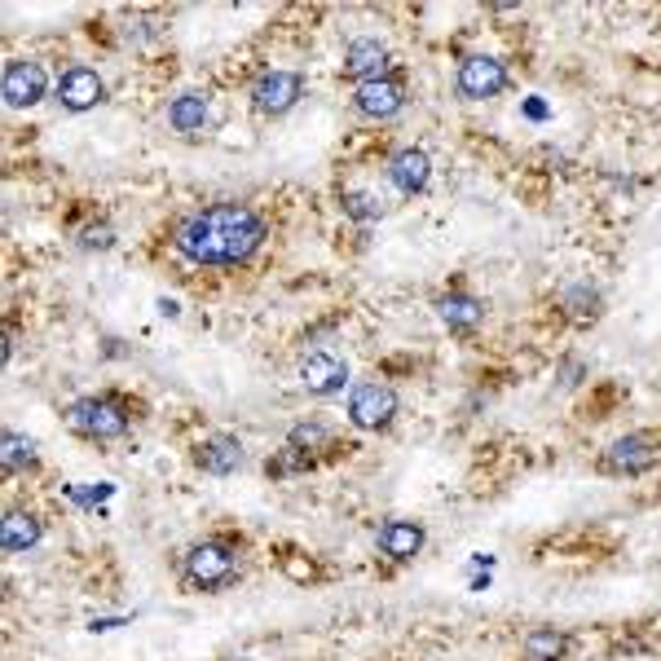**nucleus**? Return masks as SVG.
<instances>
[{"label": "nucleus", "mask_w": 661, "mask_h": 661, "mask_svg": "<svg viewBox=\"0 0 661 661\" xmlns=\"http://www.w3.org/2000/svg\"><path fill=\"white\" fill-rule=\"evenodd\" d=\"M172 243L194 265H238L265 243V221L243 203H216L208 212L186 216Z\"/></svg>", "instance_id": "f257e3e1"}, {"label": "nucleus", "mask_w": 661, "mask_h": 661, "mask_svg": "<svg viewBox=\"0 0 661 661\" xmlns=\"http://www.w3.org/2000/svg\"><path fill=\"white\" fill-rule=\"evenodd\" d=\"M67 424H71L80 437L115 441V437L128 433V406L115 402V397H80V402L67 411Z\"/></svg>", "instance_id": "f03ea898"}, {"label": "nucleus", "mask_w": 661, "mask_h": 661, "mask_svg": "<svg viewBox=\"0 0 661 661\" xmlns=\"http://www.w3.org/2000/svg\"><path fill=\"white\" fill-rule=\"evenodd\" d=\"M661 463V437L657 433H626L604 450V472L617 477H643Z\"/></svg>", "instance_id": "7ed1b4c3"}, {"label": "nucleus", "mask_w": 661, "mask_h": 661, "mask_svg": "<svg viewBox=\"0 0 661 661\" xmlns=\"http://www.w3.org/2000/svg\"><path fill=\"white\" fill-rule=\"evenodd\" d=\"M455 89L459 98L468 102H485V98H498L507 89V67L498 58H485V54H472L459 63V76H455Z\"/></svg>", "instance_id": "20e7f679"}, {"label": "nucleus", "mask_w": 661, "mask_h": 661, "mask_svg": "<svg viewBox=\"0 0 661 661\" xmlns=\"http://www.w3.org/2000/svg\"><path fill=\"white\" fill-rule=\"evenodd\" d=\"M234 573H238V560H234V551H229L225 542H199V547H190V556H186V578H190L194 586H203V591L234 582Z\"/></svg>", "instance_id": "39448f33"}, {"label": "nucleus", "mask_w": 661, "mask_h": 661, "mask_svg": "<svg viewBox=\"0 0 661 661\" xmlns=\"http://www.w3.org/2000/svg\"><path fill=\"white\" fill-rule=\"evenodd\" d=\"M397 415V393L389 384H358L349 393V419L362 428V433H380L389 428Z\"/></svg>", "instance_id": "423d86ee"}, {"label": "nucleus", "mask_w": 661, "mask_h": 661, "mask_svg": "<svg viewBox=\"0 0 661 661\" xmlns=\"http://www.w3.org/2000/svg\"><path fill=\"white\" fill-rule=\"evenodd\" d=\"M304 93V80L295 71H265L256 85H251V102L260 115H287Z\"/></svg>", "instance_id": "0eeeda50"}, {"label": "nucleus", "mask_w": 661, "mask_h": 661, "mask_svg": "<svg viewBox=\"0 0 661 661\" xmlns=\"http://www.w3.org/2000/svg\"><path fill=\"white\" fill-rule=\"evenodd\" d=\"M354 107L358 115L367 120H393L402 107H406V85L397 76H384V80H367L354 89Z\"/></svg>", "instance_id": "6e6552de"}, {"label": "nucleus", "mask_w": 661, "mask_h": 661, "mask_svg": "<svg viewBox=\"0 0 661 661\" xmlns=\"http://www.w3.org/2000/svg\"><path fill=\"white\" fill-rule=\"evenodd\" d=\"M5 102L10 107H36L45 93H49V76H45V67L41 63H27V58H14L10 67H5Z\"/></svg>", "instance_id": "1a4fd4ad"}, {"label": "nucleus", "mask_w": 661, "mask_h": 661, "mask_svg": "<svg viewBox=\"0 0 661 661\" xmlns=\"http://www.w3.org/2000/svg\"><path fill=\"white\" fill-rule=\"evenodd\" d=\"M300 380L313 397H330V393H340L349 384V367L336 358V354H326V349H313L304 362H300Z\"/></svg>", "instance_id": "9d476101"}, {"label": "nucleus", "mask_w": 661, "mask_h": 661, "mask_svg": "<svg viewBox=\"0 0 661 661\" xmlns=\"http://www.w3.org/2000/svg\"><path fill=\"white\" fill-rule=\"evenodd\" d=\"M102 98H107V85H102L98 71H89V67L63 71V80H58V102H63L67 111H93Z\"/></svg>", "instance_id": "9b49d317"}, {"label": "nucleus", "mask_w": 661, "mask_h": 661, "mask_svg": "<svg viewBox=\"0 0 661 661\" xmlns=\"http://www.w3.org/2000/svg\"><path fill=\"white\" fill-rule=\"evenodd\" d=\"M389 181H393L402 194H424L428 181H433V159H428V150H419V146L397 150L393 164H389Z\"/></svg>", "instance_id": "f8f14e48"}, {"label": "nucleus", "mask_w": 661, "mask_h": 661, "mask_svg": "<svg viewBox=\"0 0 661 661\" xmlns=\"http://www.w3.org/2000/svg\"><path fill=\"white\" fill-rule=\"evenodd\" d=\"M345 71H349L358 85H367V80H384V71H389V45H384V41H376V36L354 41V45H349V54H345Z\"/></svg>", "instance_id": "ddd939ff"}, {"label": "nucleus", "mask_w": 661, "mask_h": 661, "mask_svg": "<svg viewBox=\"0 0 661 661\" xmlns=\"http://www.w3.org/2000/svg\"><path fill=\"white\" fill-rule=\"evenodd\" d=\"M437 313H441V322H446L450 330H477V326L485 322V304H481L477 295H468V291L441 295V300H437Z\"/></svg>", "instance_id": "4468645a"}, {"label": "nucleus", "mask_w": 661, "mask_h": 661, "mask_svg": "<svg viewBox=\"0 0 661 661\" xmlns=\"http://www.w3.org/2000/svg\"><path fill=\"white\" fill-rule=\"evenodd\" d=\"M380 551L389 560H415L424 551V529L415 520H389L380 529Z\"/></svg>", "instance_id": "2eb2a0df"}, {"label": "nucleus", "mask_w": 661, "mask_h": 661, "mask_svg": "<svg viewBox=\"0 0 661 661\" xmlns=\"http://www.w3.org/2000/svg\"><path fill=\"white\" fill-rule=\"evenodd\" d=\"M194 463H199L203 472H212V477H229V472H238V463H243V446H238L234 437H208V441L199 446Z\"/></svg>", "instance_id": "dca6fc26"}, {"label": "nucleus", "mask_w": 661, "mask_h": 661, "mask_svg": "<svg viewBox=\"0 0 661 661\" xmlns=\"http://www.w3.org/2000/svg\"><path fill=\"white\" fill-rule=\"evenodd\" d=\"M41 520L32 516V512H10L5 520H0V547L5 551H27V547H36L41 542Z\"/></svg>", "instance_id": "f3484780"}, {"label": "nucleus", "mask_w": 661, "mask_h": 661, "mask_svg": "<svg viewBox=\"0 0 661 661\" xmlns=\"http://www.w3.org/2000/svg\"><path fill=\"white\" fill-rule=\"evenodd\" d=\"M168 124L177 133H199L208 124V93H181L172 107H168Z\"/></svg>", "instance_id": "a211bd4d"}, {"label": "nucleus", "mask_w": 661, "mask_h": 661, "mask_svg": "<svg viewBox=\"0 0 661 661\" xmlns=\"http://www.w3.org/2000/svg\"><path fill=\"white\" fill-rule=\"evenodd\" d=\"M569 648V635H560L556 626H538L525 635V657L529 661H560Z\"/></svg>", "instance_id": "6ab92c4d"}, {"label": "nucleus", "mask_w": 661, "mask_h": 661, "mask_svg": "<svg viewBox=\"0 0 661 661\" xmlns=\"http://www.w3.org/2000/svg\"><path fill=\"white\" fill-rule=\"evenodd\" d=\"M0 463H5V472H23L36 463V441L32 437H19V433H5V441H0Z\"/></svg>", "instance_id": "aec40b11"}, {"label": "nucleus", "mask_w": 661, "mask_h": 661, "mask_svg": "<svg viewBox=\"0 0 661 661\" xmlns=\"http://www.w3.org/2000/svg\"><path fill=\"white\" fill-rule=\"evenodd\" d=\"M564 309H569V317H578V322H591V317L600 313V295H595V287H591V282H578V287H569V291H564Z\"/></svg>", "instance_id": "412c9836"}, {"label": "nucleus", "mask_w": 661, "mask_h": 661, "mask_svg": "<svg viewBox=\"0 0 661 661\" xmlns=\"http://www.w3.org/2000/svg\"><path fill=\"white\" fill-rule=\"evenodd\" d=\"M287 446H291V450H300V455L309 459L313 450H326V446H330V433H326L322 424H295V428H291V437H287Z\"/></svg>", "instance_id": "4be33fe9"}, {"label": "nucleus", "mask_w": 661, "mask_h": 661, "mask_svg": "<svg viewBox=\"0 0 661 661\" xmlns=\"http://www.w3.org/2000/svg\"><path fill=\"white\" fill-rule=\"evenodd\" d=\"M85 247H111V225H93V229H85V238H80Z\"/></svg>", "instance_id": "5701e85b"}, {"label": "nucleus", "mask_w": 661, "mask_h": 661, "mask_svg": "<svg viewBox=\"0 0 661 661\" xmlns=\"http://www.w3.org/2000/svg\"><path fill=\"white\" fill-rule=\"evenodd\" d=\"M349 212H354V216H376L380 208H371V199H367V194H349Z\"/></svg>", "instance_id": "b1692460"}]
</instances>
